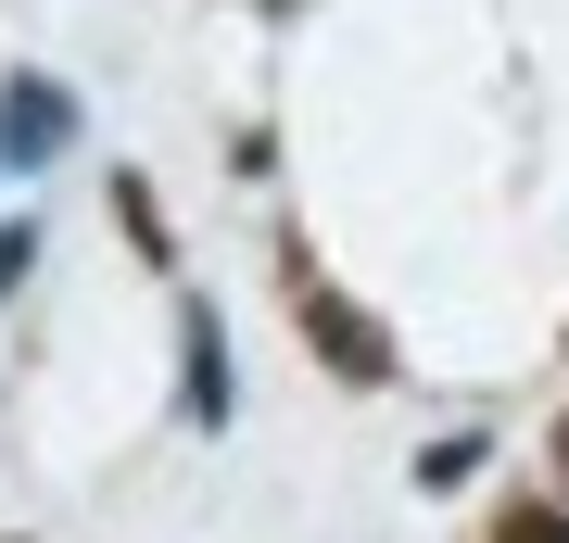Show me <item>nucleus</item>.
Masks as SVG:
<instances>
[{"label": "nucleus", "mask_w": 569, "mask_h": 543, "mask_svg": "<svg viewBox=\"0 0 569 543\" xmlns=\"http://www.w3.org/2000/svg\"><path fill=\"white\" fill-rule=\"evenodd\" d=\"M63 127H77V114H63L51 89H13V101H0V140H13V152H63Z\"/></svg>", "instance_id": "nucleus-2"}, {"label": "nucleus", "mask_w": 569, "mask_h": 543, "mask_svg": "<svg viewBox=\"0 0 569 543\" xmlns=\"http://www.w3.org/2000/svg\"><path fill=\"white\" fill-rule=\"evenodd\" d=\"M291 316H305V342H317L329 366H342V380H392V342H380V329L355 316L342 291H317V279H291Z\"/></svg>", "instance_id": "nucleus-1"}, {"label": "nucleus", "mask_w": 569, "mask_h": 543, "mask_svg": "<svg viewBox=\"0 0 569 543\" xmlns=\"http://www.w3.org/2000/svg\"><path fill=\"white\" fill-rule=\"evenodd\" d=\"M493 543H569V505H519V519L493 531Z\"/></svg>", "instance_id": "nucleus-4"}, {"label": "nucleus", "mask_w": 569, "mask_h": 543, "mask_svg": "<svg viewBox=\"0 0 569 543\" xmlns=\"http://www.w3.org/2000/svg\"><path fill=\"white\" fill-rule=\"evenodd\" d=\"M557 467H569V430H557Z\"/></svg>", "instance_id": "nucleus-5"}, {"label": "nucleus", "mask_w": 569, "mask_h": 543, "mask_svg": "<svg viewBox=\"0 0 569 543\" xmlns=\"http://www.w3.org/2000/svg\"><path fill=\"white\" fill-rule=\"evenodd\" d=\"M190 418H228V342L203 303H190Z\"/></svg>", "instance_id": "nucleus-3"}]
</instances>
